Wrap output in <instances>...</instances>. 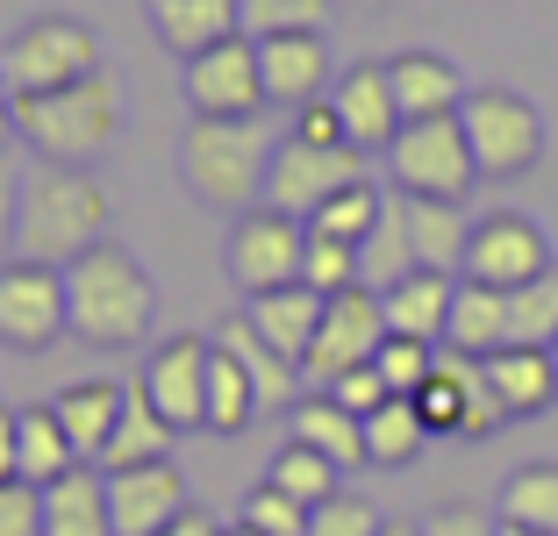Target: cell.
Here are the masks:
<instances>
[{
  "mask_svg": "<svg viewBox=\"0 0 558 536\" xmlns=\"http://www.w3.org/2000/svg\"><path fill=\"white\" fill-rule=\"evenodd\" d=\"M287 437L308 443V451H323L337 472H359L365 465V415H351L337 393H301L294 407H287Z\"/></svg>",
  "mask_w": 558,
  "mask_h": 536,
  "instance_id": "21",
  "label": "cell"
},
{
  "mask_svg": "<svg viewBox=\"0 0 558 536\" xmlns=\"http://www.w3.org/2000/svg\"><path fill=\"white\" fill-rule=\"evenodd\" d=\"M379 215H387V194H379L373 179H359V186H344L337 200H323V208L308 215V229L315 236H337V244H365Z\"/></svg>",
  "mask_w": 558,
  "mask_h": 536,
  "instance_id": "38",
  "label": "cell"
},
{
  "mask_svg": "<svg viewBox=\"0 0 558 536\" xmlns=\"http://www.w3.org/2000/svg\"><path fill=\"white\" fill-rule=\"evenodd\" d=\"M387 80H395L401 122H429V114H459L465 108V72L444 58V50H395L387 58Z\"/></svg>",
  "mask_w": 558,
  "mask_h": 536,
  "instance_id": "20",
  "label": "cell"
},
{
  "mask_svg": "<svg viewBox=\"0 0 558 536\" xmlns=\"http://www.w3.org/2000/svg\"><path fill=\"white\" fill-rule=\"evenodd\" d=\"M359 272H365V287L373 293H387V287H401L409 272H423L415 265V244H409V222H401V200L387 194V215L373 222V236L359 244Z\"/></svg>",
  "mask_w": 558,
  "mask_h": 536,
  "instance_id": "34",
  "label": "cell"
},
{
  "mask_svg": "<svg viewBox=\"0 0 558 536\" xmlns=\"http://www.w3.org/2000/svg\"><path fill=\"white\" fill-rule=\"evenodd\" d=\"M15 136L36 150L44 165H94L116 150L122 136V86L108 72L58 94H22L15 100Z\"/></svg>",
  "mask_w": 558,
  "mask_h": 536,
  "instance_id": "4",
  "label": "cell"
},
{
  "mask_svg": "<svg viewBox=\"0 0 558 536\" xmlns=\"http://www.w3.org/2000/svg\"><path fill=\"white\" fill-rule=\"evenodd\" d=\"M180 94L194 114L208 122H244V114H265V72H258V44L251 36H230V44L186 58Z\"/></svg>",
  "mask_w": 558,
  "mask_h": 536,
  "instance_id": "12",
  "label": "cell"
},
{
  "mask_svg": "<svg viewBox=\"0 0 558 536\" xmlns=\"http://www.w3.org/2000/svg\"><path fill=\"white\" fill-rule=\"evenodd\" d=\"M0 536H44V487H29V479L0 487Z\"/></svg>",
  "mask_w": 558,
  "mask_h": 536,
  "instance_id": "44",
  "label": "cell"
},
{
  "mask_svg": "<svg viewBox=\"0 0 558 536\" xmlns=\"http://www.w3.org/2000/svg\"><path fill=\"white\" fill-rule=\"evenodd\" d=\"M501 522L523 529H551L558 536V465H523L501 479Z\"/></svg>",
  "mask_w": 558,
  "mask_h": 536,
  "instance_id": "36",
  "label": "cell"
},
{
  "mask_svg": "<svg viewBox=\"0 0 558 536\" xmlns=\"http://www.w3.org/2000/svg\"><path fill=\"white\" fill-rule=\"evenodd\" d=\"M387 301V329L415 343H444V322H451V301H459V279L451 272H409L401 287L379 293Z\"/></svg>",
  "mask_w": 558,
  "mask_h": 536,
  "instance_id": "27",
  "label": "cell"
},
{
  "mask_svg": "<svg viewBox=\"0 0 558 536\" xmlns=\"http://www.w3.org/2000/svg\"><path fill=\"white\" fill-rule=\"evenodd\" d=\"M359 179H373L365 172V150H351V144H301V136L287 130L279 150H272V172H265V208L308 222L323 200H337L344 186H359Z\"/></svg>",
  "mask_w": 558,
  "mask_h": 536,
  "instance_id": "9",
  "label": "cell"
},
{
  "mask_svg": "<svg viewBox=\"0 0 558 536\" xmlns=\"http://www.w3.org/2000/svg\"><path fill=\"white\" fill-rule=\"evenodd\" d=\"M444 343L465 357H494L509 343V293L480 287V279H459V301H451V322H444Z\"/></svg>",
  "mask_w": 558,
  "mask_h": 536,
  "instance_id": "28",
  "label": "cell"
},
{
  "mask_svg": "<svg viewBox=\"0 0 558 536\" xmlns=\"http://www.w3.org/2000/svg\"><path fill=\"white\" fill-rule=\"evenodd\" d=\"M423 443H429V423L415 415V401H379L373 415H365V465H415L423 458Z\"/></svg>",
  "mask_w": 558,
  "mask_h": 536,
  "instance_id": "32",
  "label": "cell"
},
{
  "mask_svg": "<svg viewBox=\"0 0 558 536\" xmlns=\"http://www.w3.org/2000/svg\"><path fill=\"white\" fill-rule=\"evenodd\" d=\"M15 443H22V479H29V487H50V479H65L72 465H86L72 429L58 423V407H22Z\"/></svg>",
  "mask_w": 558,
  "mask_h": 536,
  "instance_id": "31",
  "label": "cell"
},
{
  "mask_svg": "<svg viewBox=\"0 0 558 536\" xmlns=\"http://www.w3.org/2000/svg\"><path fill=\"white\" fill-rule=\"evenodd\" d=\"M501 536H551V529H523V522H501Z\"/></svg>",
  "mask_w": 558,
  "mask_h": 536,
  "instance_id": "53",
  "label": "cell"
},
{
  "mask_svg": "<svg viewBox=\"0 0 558 536\" xmlns=\"http://www.w3.org/2000/svg\"><path fill=\"white\" fill-rule=\"evenodd\" d=\"M15 429H22V407L0 401V487H8V479H22V443H15Z\"/></svg>",
  "mask_w": 558,
  "mask_h": 536,
  "instance_id": "49",
  "label": "cell"
},
{
  "mask_svg": "<svg viewBox=\"0 0 558 536\" xmlns=\"http://www.w3.org/2000/svg\"><path fill=\"white\" fill-rule=\"evenodd\" d=\"M315 393H337L351 415H373L379 401H395V393H387V379H379V365H359V373H344L337 387H315Z\"/></svg>",
  "mask_w": 558,
  "mask_h": 536,
  "instance_id": "46",
  "label": "cell"
},
{
  "mask_svg": "<svg viewBox=\"0 0 558 536\" xmlns=\"http://www.w3.org/2000/svg\"><path fill=\"white\" fill-rule=\"evenodd\" d=\"M0 72H8V86L22 94H58V86H80L100 72V36L86 29L80 15H36L22 22L15 36H8V50H0Z\"/></svg>",
  "mask_w": 558,
  "mask_h": 536,
  "instance_id": "5",
  "label": "cell"
},
{
  "mask_svg": "<svg viewBox=\"0 0 558 536\" xmlns=\"http://www.w3.org/2000/svg\"><path fill=\"white\" fill-rule=\"evenodd\" d=\"M379 379H387V393H401V401H415L423 393V379L437 373V343H415V337H387L379 343Z\"/></svg>",
  "mask_w": 558,
  "mask_h": 536,
  "instance_id": "41",
  "label": "cell"
},
{
  "mask_svg": "<svg viewBox=\"0 0 558 536\" xmlns=\"http://www.w3.org/2000/svg\"><path fill=\"white\" fill-rule=\"evenodd\" d=\"M44 536H116L108 515V472L100 465H72L65 479L44 487Z\"/></svg>",
  "mask_w": 558,
  "mask_h": 536,
  "instance_id": "25",
  "label": "cell"
},
{
  "mask_svg": "<svg viewBox=\"0 0 558 536\" xmlns=\"http://www.w3.org/2000/svg\"><path fill=\"white\" fill-rule=\"evenodd\" d=\"M230 536H236V529H230Z\"/></svg>",
  "mask_w": 558,
  "mask_h": 536,
  "instance_id": "57",
  "label": "cell"
},
{
  "mask_svg": "<svg viewBox=\"0 0 558 536\" xmlns=\"http://www.w3.org/2000/svg\"><path fill=\"white\" fill-rule=\"evenodd\" d=\"M323 308H329V293H315V287H272V293H258V301H244V315L258 322V337L272 343V351H287L294 365H308V343H315V329H323Z\"/></svg>",
  "mask_w": 558,
  "mask_h": 536,
  "instance_id": "26",
  "label": "cell"
},
{
  "mask_svg": "<svg viewBox=\"0 0 558 536\" xmlns=\"http://www.w3.org/2000/svg\"><path fill=\"white\" fill-rule=\"evenodd\" d=\"M50 407H58V423L72 429L86 465H100V451H108V437H116V423H122V407H130V387H122V379H72V387L50 393Z\"/></svg>",
  "mask_w": 558,
  "mask_h": 536,
  "instance_id": "24",
  "label": "cell"
},
{
  "mask_svg": "<svg viewBox=\"0 0 558 536\" xmlns=\"http://www.w3.org/2000/svg\"><path fill=\"white\" fill-rule=\"evenodd\" d=\"M301 287H315V293L365 287V272H359V244H337V236H315V229H308V265H301Z\"/></svg>",
  "mask_w": 558,
  "mask_h": 536,
  "instance_id": "42",
  "label": "cell"
},
{
  "mask_svg": "<svg viewBox=\"0 0 558 536\" xmlns=\"http://www.w3.org/2000/svg\"><path fill=\"white\" fill-rule=\"evenodd\" d=\"M15 229H22V179L8 165V150H0V265L15 258Z\"/></svg>",
  "mask_w": 558,
  "mask_h": 536,
  "instance_id": "47",
  "label": "cell"
},
{
  "mask_svg": "<svg viewBox=\"0 0 558 536\" xmlns=\"http://www.w3.org/2000/svg\"><path fill=\"white\" fill-rule=\"evenodd\" d=\"M473 387H480V357H465V351H451V343H437V373H429L423 393H415V415L429 423V437H459Z\"/></svg>",
  "mask_w": 558,
  "mask_h": 536,
  "instance_id": "29",
  "label": "cell"
},
{
  "mask_svg": "<svg viewBox=\"0 0 558 536\" xmlns=\"http://www.w3.org/2000/svg\"><path fill=\"white\" fill-rule=\"evenodd\" d=\"M387 515H379L365 494H329L323 508H308V536H379Z\"/></svg>",
  "mask_w": 558,
  "mask_h": 536,
  "instance_id": "43",
  "label": "cell"
},
{
  "mask_svg": "<svg viewBox=\"0 0 558 536\" xmlns=\"http://www.w3.org/2000/svg\"><path fill=\"white\" fill-rule=\"evenodd\" d=\"M423 536H501V515H487L473 501H437L423 515Z\"/></svg>",
  "mask_w": 558,
  "mask_h": 536,
  "instance_id": "45",
  "label": "cell"
},
{
  "mask_svg": "<svg viewBox=\"0 0 558 536\" xmlns=\"http://www.w3.org/2000/svg\"><path fill=\"white\" fill-rule=\"evenodd\" d=\"M58 337H72L65 322V272L36 258H8L0 265V343L15 351H50Z\"/></svg>",
  "mask_w": 558,
  "mask_h": 536,
  "instance_id": "11",
  "label": "cell"
},
{
  "mask_svg": "<svg viewBox=\"0 0 558 536\" xmlns=\"http://www.w3.org/2000/svg\"><path fill=\"white\" fill-rule=\"evenodd\" d=\"M65 322L86 351H130L158 322V287L144 258L122 244H94L86 258L65 265Z\"/></svg>",
  "mask_w": 558,
  "mask_h": 536,
  "instance_id": "1",
  "label": "cell"
},
{
  "mask_svg": "<svg viewBox=\"0 0 558 536\" xmlns=\"http://www.w3.org/2000/svg\"><path fill=\"white\" fill-rule=\"evenodd\" d=\"M329 8H337V0H236V22H244L251 44H265V36L329 29Z\"/></svg>",
  "mask_w": 558,
  "mask_h": 536,
  "instance_id": "39",
  "label": "cell"
},
{
  "mask_svg": "<svg viewBox=\"0 0 558 536\" xmlns=\"http://www.w3.org/2000/svg\"><path fill=\"white\" fill-rule=\"evenodd\" d=\"M158 536H230V529H222V522H215L208 508H186V515L172 522V529H158Z\"/></svg>",
  "mask_w": 558,
  "mask_h": 536,
  "instance_id": "50",
  "label": "cell"
},
{
  "mask_svg": "<svg viewBox=\"0 0 558 536\" xmlns=\"http://www.w3.org/2000/svg\"><path fill=\"white\" fill-rule=\"evenodd\" d=\"M373 8H387V0H373Z\"/></svg>",
  "mask_w": 558,
  "mask_h": 536,
  "instance_id": "55",
  "label": "cell"
},
{
  "mask_svg": "<svg viewBox=\"0 0 558 536\" xmlns=\"http://www.w3.org/2000/svg\"><path fill=\"white\" fill-rule=\"evenodd\" d=\"M8 136H15V86L0 72V150H8Z\"/></svg>",
  "mask_w": 558,
  "mask_h": 536,
  "instance_id": "51",
  "label": "cell"
},
{
  "mask_svg": "<svg viewBox=\"0 0 558 536\" xmlns=\"http://www.w3.org/2000/svg\"><path fill=\"white\" fill-rule=\"evenodd\" d=\"M150 29H158V44L172 50V58H201V50L230 44V36H244V22H236V0H144Z\"/></svg>",
  "mask_w": 558,
  "mask_h": 536,
  "instance_id": "22",
  "label": "cell"
},
{
  "mask_svg": "<svg viewBox=\"0 0 558 536\" xmlns=\"http://www.w3.org/2000/svg\"><path fill=\"white\" fill-rule=\"evenodd\" d=\"M537 272H551V244H544V229L530 222L523 208L473 215V244H465V279L515 293V287H530Z\"/></svg>",
  "mask_w": 558,
  "mask_h": 536,
  "instance_id": "13",
  "label": "cell"
},
{
  "mask_svg": "<svg viewBox=\"0 0 558 536\" xmlns=\"http://www.w3.org/2000/svg\"><path fill=\"white\" fill-rule=\"evenodd\" d=\"M329 108L344 114V136L359 150H387L401 136V100H395L387 65H344L337 86H329Z\"/></svg>",
  "mask_w": 558,
  "mask_h": 536,
  "instance_id": "18",
  "label": "cell"
},
{
  "mask_svg": "<svg viewBox=\"0 0 558 536\" xmlns=\"http://www.w3.org/2000/svg\"><path fill=\"white\" fill-rule=\"evenodd\" d=\"M208 365H215V343L208 337H165L158 351L144 357V401L158 407L172 429H208Z\"/></svg>",
  "mask_w": 558,
  "mask_h": 536,
  "instance_id": "14",
  "label": "cell"
},
{
  "mask_svg": "<svg viewBox=\"0 0 558 536\" xmlns=\"http://www.w3.org/2000/svg\"><path fill=\"white\" fill-rule=\"evenodd\" d=\"M272 122L265 114H244V122H208L194 114L186 122V144H180V179L186 194L215 215H244L265 200V172H272Z\"/></svg>",
  "mask_w": 558,
  "mask_h": 536,
  "instance_id": "3",
  "label": "cell"
},
{
  "mask_svg": "<svg viewBox=\"0 0 558 536\" xmlns=\"http://www.w3.org/2000/svg\"><path fill=\"white\" fill-rule=\"evenodd\" d=\"M222 265H230V287H244V301L272 287H301V265H308V222L279 208H244L222 244Z\"/></svg>",
  "mask_w": 558,
  "mask_h": 536,
  "instance_id": "8",
  "label": "cell"
},
{
  "mask_svg": "<svg viewBox=\"0 0 558 536\" xmlns=\"http://www.w3.org/2000/svg\"><path fill=\"white\" fill-rule=\"evenodd\" d=\"M172 443H180V429H172V423L158 415V407L144 401V387H130V407H122L116 437H108V451H100V472L158 465V458H172Z\"/></svg>",
  "mask_w": 558,
  "mask_h": 536,
  "instance_id": "30",
  "label": "cell"
},
{
  "mask_svg": "<svg viewBox=\"0 0 558 536\" xmlns=\"http://www.w3.org/2000/svg\"><path fill=\"white\" fill-rule=\"evenodd\" d=\"M480 365H487V387L501 393V407H509V423H530V415L558 407V357H551V351L501 343V351L480 357Z\"/></svg>",
  "mask_w": 558,
  "mask_h": 536,
  "instance_id": "23",
  "label": "cell"
},
{
  "mask_svg": "<svg viewBox=\"0 0 558 536\" xmlns=\"http://www.w3.org/2000/svg\"><path fill=\"white\" fill-rule=\"evenodd\" d=\"M215 343V337H208ZM265 407H258V387H251V373L236 365L222 343H215V365H208V429L215 437H244L251 423H258Z\"/></svg>",
  "mask_w": 558,
  "mask_h": 536,
  "instance_id": "33",
  "label": "cell"
},
{
  "mask_svg": "<svg viewBox=\"0 0 558 536\" xmlns=\"http://www.w3.org/2000/svg\"><path fill=\"white\" fill-rule=\"evenodd\" d=\"M258 72H265V108H315L337 86V65H329V36L301 29V36H265L258 44Z\"/></svg>",
  "mask_w": 558,
  "mask_h": 536,
  "instance_id": "15",
  "label": "cell"
},
{
  "mask_svg": "<svg viewBox=\"0 0 558 536\" xmlns=\"http://www.w3.org/2000/svg\"><path fill=\"white\" fill-rule=\"evenodd\" d=\"M236 536H258V529H236Z\"/></svg>",
  "mask_w": 558,
  "mask_h": 536,
  "instance_id": "54",
  "label": "cell"
},
{
  "mask_svg": "<svg viewBox=\"0 0 558 536\" xmlns=\"http://www.w3.org/2000/svg\"><path fill=\"white\" fill-rule=\"evenodd\" d=\"M465 122V144H473V165L480 179H523L537 172L544 158V114L530 108L523 94H509V86H473L459 108Z\"/></svg>",
  "mask_w": 558,
  "mask_h": 536,
  "instance_id": "7",
  "label": "cell"
},
{
  "mask_svg": "<svg viewBox=\"0 0 558 536\" xmlns=\"http://www.w3.org/2000/svg\"><path fill=\"white\" fill-rule=\"evenodd\" d=\"M294 136H301V144H351V136H344V114L329 108V100H315V108L294 114ZM351 150H359V144H351Z\"/></svg>",
  "mask_w": 558,
  "mask_h": 536,
  "instance_id": "48",
  "label": "cell"
},
{
  "mask_svg": "<svg viewBox=\"0 0 558 536\" xmlns=\"http://www.w3.org/2000/svg\"><path fill=\"white\" fill-rule=\"evenodd\" d=\"M265 479H272L279 494H294L301 508H323L329 494H344V487H337L344 472L329 465L323 451H308V443H294V437H287V443H279V451H272V465H265Z\"/></svg>",
  "mask_w": 558,
  "mask_h": 536,
  "instance_id": "35",
  "label": "cell"
},
{
  "mask_svg": "<svg viewBox=\"0 0 558 536\" xmlns=\"http://www.w3.org/2000/svg\"><path fill=\"white\" fill-rule=\"evenodd\" d=\"M208 337H215V343H222V351H230L236 365L251 373V387H258V407H265V415H287V407H294L301 393H308V373H301V365H294L287 351H272V343L258 337V322H251L244 308L222 315V322H215Z\"/></svg>",
  "mask_w": 558,
  "mask_h": 536,
  "instance_id": "17",
  "label": "cell"
},
{
  "mask_svg": "<svg viewBox=\"0 0 558 536\" xmlns=\"http://www.w3.org/2000/svg\"><path fill=\"white\" fill-rule=\"evenodd\" d=\"M236 529H258V536H308V508H301L294 494H279L272 479H258V487L244 494V508H236Z\"/></svg>",
  "mask_w": 558,
  "mask_h": 536,
  "instance_id": "40",
  "label": "cell"
},
{
  "mask_svg": "<svg viewBox=\"0 0 558 536\" xmlns=\"http://www.w3.org/2000/svg\"><path fill=\"white\" fill-rule=\"evenodd\" d=\"M94 244H108V194L86 165H36L22 179V229H15V258L58 265L86 258Z\"/></svg>",
  "mask_w": 558,
  "mask_h": 536,
  "instance_id": "2",
  "label": "cell"
},
{
  "mask_svg": "<svg viewBox=\"0 0 558 536\" xmlns=\"http://www.w3.org/2000/svg\"><path fill=\"white\" fill-rule=\"evenodd\" d=\"M509 343H530V351L558 343V265L509 293Z\"/></svg>",
  "mask_w": 558,
  "mask_h": 536,
  "instance_id": "37",
  "label": "cell"
},
{
  "mask_svg": "<svg viewBox=\"0 0 558 536\" xmlns=\"http://www.w3.org/2000/svg\"><path fill=\"white\" fill-rule=\"evenodd\" d=\"M551 357H558V343H551Z\"/></svg>",
  "mask_w": 558,
  "mask_h": 536,
  "instance_id": "56",
  "label": "cell"
},
{
  "mask_svg": "<svg viewBox=\"0 0 558 536\" xmlns=\"http://www.w3.org/2000/svg\"><path fill=\"white\" fill-rule=\"evenodd\" d=\"M387 337H395V329H387V301H379L373 287H344V293H329L323 329H315L301 373H308V387H337L344 373L373 365Z\"/></svg>",
  "mask_w": 558,
  "mask_h": 536,
  "instance_id": "10",
  "label": "cell"
},
{
  "mask_svg": "<svg viewBox=\"0 0 558 536\" xmlns=\"http://www.w3.org/2000/svg\"><path fill=\"white\" fill-rule=\"evenodd\" d=\"M194 508L186 494V472L172 458L158 465H130V472H108V515H116V536H158Z\"/></svg>",
  "mask_w": 558,
  "mask_h": 536,
  "instance_id": "16",
  "label": "cell"
},
{
  "mask_svg": "<svg viewBox=\"0 0 558 536\" xmlns=\"http://www.w3.org/2000/svg\"><path fill=\"white\" fill-rule=\"evenodd\" d=\"M387 179L395 194H429V200H465L473 194V144H465L459 114H429V122H401V136L387 144Z\"/></svg>",
  "mask_w": 558,
  "mask_h": 536,
  "instance_id": "6",
  "label": "cell"
},
{
  "mask_svg": "<svg viewBox=\"0 0 558 536\" xmlns=\"http://www.w3.org/2000/svg\"><path fill=\"white\" fill-rule=\"evenodd\" d=\"M401 222H409V244L423 272H451L465 279V244H473V215L465 200H429V194H395Z\"/></svg>",
  "mask_w": 558,
  "mask_h": 536,
  "instance_id": "19",
  "label": "cell"
},
{
  "mask_svg": "<svg viewBox=\"0 0 558 536\" xmlns=\"http://www.w3.org/2000/svg\"><path fill=\"white\" fill-rule=\"evenodd\" d=\"M379 536H423V522H387Z\"/></svg>",
  "mask_w": 558,
  "mask_h": 536,
  "instance_id": "52",
  "label": "cell"
}]
</instances>
